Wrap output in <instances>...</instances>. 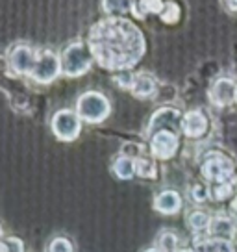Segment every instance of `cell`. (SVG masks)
I'll use <instances>...</instances> for the list:
<instances>
[{"label":"cell","instance_id":"10","mask_svg":"<svg viewBox=\"0 0 237 252\" xmlns=\"http://www.w3.org/2000/svg\"><path fill=\"white\" fill-rule=\"evenodd\" d=\"M236 87L237 84L232 78H219L213 82V86L209 87V100L215 106H228L234 102V96H236Z\"/></svg>","mask_w":237,"mask_h":252},{"label":"cell","instance_id":"8","mask_svg":"<svg viewBox=\"0 0 237 252\" xmlns=\"http://www.w3.org/2000/svg\"><path fill=\"white\" fill-rule=\"evenodd\" d=\"M35 60H37V52L28 45H17L9 50L8 54L9 67L17 74H28L30 76V72L35 67Z\"/></svg>","mask_w":237,"mask_h":252},{"label":"cell","instance_id":"12","mask_svg":"<svg viewBox=\"0 0 237 252\" xmlns=\"http://www.w3.org/2000/svg\"><path fill=\"white\" fill-rule=\"evenodd\" d=\"M207 236L211 239H226L232 241V237L236 236V220L228 217V215H215L211 217L209 228H207Z\"/></svg>","mask_w":237,"mask_h":252},{"label":"cell","instance_id":"27","mask_svg":"<svg viewBox=\"0 0 237 252\" xmlns=\"http://www.w3.org/2000/svg\"><path fill=\"white\" fill-rule=\"evenodd\" d=\"M230 213H232V219L237 222V195L232 198V202H230Z\"/></svg>","mask_w":237,"mask_h":252},{"label":"cell","instance_id":"20","mask_svg":"<svg viewBox=\"0 0 237 252\" xmlns=\"http://www.w3.org/2000/svg\"><path fill=\"white\" fill-rule=\"evenodd\" d=\"M191 252H217V241L211 237L197 236L191 247Z\"/></svg>","mask_w":237,"mask_h":252},{"label":"cell","instance_id":"18","mask_svg":"<svg viewBox=\"0 0 237 252\" xmlns=\"http://www.w3.org/2000/svg\"><path fill=\"white\" fill-rule=\"evenodd\" d=\"M236 191H234V184L232 182H222V184H213L211 188H209V195L213 200H228V198H234Z\"/></svg>","mask_w":237,"mask_h":252},{"label":"cell","instance_id":"26","mask_svg":"<svg viewBox=\"0 0 237 252\" xmlns=\"http://www.w3.org/2000/svg\"><path fill=\"white\" fill-rule=\"evenodd\" d=\"M217 241V252H236V247L232 241H226V239H215Z\"/></svg>","mask_w":237,"mask_h":252},{"label":"cell","instance_id":"1","mask_svg":"<svg viewBox=\"0 0 237 252\" xmlns=\"http://www.w3.org/2000/svg\"><path fill=\"white\" fill-rule=\"evenodd\" d=\"M87 45L104 69L118 72L130 71L145 52V39L139 28L120 17L98 21L89 32Z\"/></svg>","mask_w":237,"mask_h":252},{"label":"cell","instance_id":"9","mask_svg":"<svg viewBox=\"0 0 237 252\" xmlns=\"http://www.w3.org/2000/svg\"><path fill=\"white\" fill-rule=\"evenodd\" d=\"M178 147H180L178 134L169 130L158 132L150 137V154L156 159H171L178 152Z\"/></svg>","mask_w":237,"mask_h":252},{"label":"cell","instance_id":"25","mask_svg":"<svg viewBox=\"0 0 237 252\" xmlns=\"http://www.w3.org/2000/svg\"><path fill=\"white\" fill-rule=\"evenodd\" d=\"M178 17H180V9L176 8V4H165V8H163V11H161V19L165 21V23L173 24L178 21Z\"/></svg>","mask_w":237,"mask_h":252},{"label":"cell","instance_id":"24","mask_svg":"<svg viewBox=\"0 0 237 252\" xmlns=\"http://www.w3.org/2000/svg\"><path fill=\"white\" fill-rule=\"evenodd\" d=\"M113 80H115L117 86L124 87V89H132L135 84V74H132L130 71H120L118 74L113 76Z\"/></svg>","mask_w":237,"mask_h":252},{"label":"cell","instance_id":"15","mask_svg":"<svg viewBox=\"0 0 237 252\" xmlns=\"http://www.w3.org/2000/svg\"><path fill=\"white\" fill-rule=\"evenodd\" d=\"M185 222H187V226H189L191 232H195V234H202V232H207V228H209L211 215L202 212V210H191V212H187Z\"/></svg>","mask_w":237,"mask_h":252},{"label":"cell","instance_id":"3","mask_svg":"<svg viewBox=\"0 0 237 252\" xmlns=\"http://www.w3.org/2000/svg\"><path fill=\"white\" fill-rule=\"evenodd\" d=\"M76 113L80 119H84L87 123H102L104 119L110 115V100L102 93L89 91L84 93L76 102Z\"/></svg>","mask_w":237,"mask_h":252},{"label":"cell","instance_id":"13","mask_svg":"<svg viewBox=\"0 0 237 252\" xmlns=\"http://www.w3.org/2000/svg\"><path fill=\"white\" fill-rule=\"evenodd\" d=\"M154 208L163 215H174L182 210V197H180V193H176L173 189H165L156 197Z\"/></svg>","mask_w":237,"mask_h":252},{"label":"cell","instance_id":"29","mask_svg":"<svg viewBox=\"0 0 237 252\" xmlns=\"http://www.w3.org/2000/svg\"><path fill=\"white\" fill-rule=\"evenodd\" d=\"M234 102H237V87H236V96H234Z\"/></svg>","mask_w":237,"mask_h":252},{"label":"cell","instance_id":"6","mask_svg":"<svg viewBox=\"0 0 237 252\" xmlns=\"http://www.w3.org/2000/svg\"><path fill=\"white\" fill-rule=\"evenodd\" d=\"M80 121L78 113L72 110H61L56 111L52 117V132L58 139L61 141H74L80 135Z\"/></svg>","mask_w":237,"mask_h":252},{"label":"cell","instance_id":"23","mask_svg":"<svg viewBox=\"0 0 237 252\" xmlns=\"http://www.w3.org/2000/svg\"><path fill=\"white\" fill-rule=\"evenodd\" d=\"M0 251L2 252H24L23 241L17 237H4L0 243Z\"/></svg>","mask_w":237,"mask_h":252},{"label":"cell","instance_id":"22","mask_svg":"<svg viewBox=\"0 0 237 252\" xmlns=\"http://www.w3.org/2000/svg\"><path fill=\"white\" fill-rule=\"evenodd\" d=\"M74 251V247H72L71 239H67V237L59 236V237H54L50 245H48V252H72Z\"/></svg>","mask_w":237,"mask_h":252},{"label":"cell","instance_id":"28","mask_svg":"<svg viewBox=\"0 0 237 252\" xmlns=\"http://www.w3.org/2000/svg\"><path fill=\"white\" fill-rule=\"evenodd\" d=\"M145 252H161V251H158L156 247H152V249H147V251H145Z\"/></svg>","mask_w":237,"mask_h":252},{"label":"cell","instance_id":"19","mask_svg":"<svg viewBox=\"0 0 237 252\" xmlns=\"http://www.w3.org/2000/svg\"><path fill=\"white\" fill-rule=\"evenodd\" d=\"M135 167H137V174L143 178H152L156 176V163L154 159L148 156H141L139 159H135Z\"/></svg>","mask_w":237,"mask_h":252},{"label":"cell","instance_id":"14","mask_svg":"<svg viewBox=\"0 0 237 252\" xmlns=\"http://www.w3.org/2000/svg\"><path fill=\"white\" fill-rule=\"evenodd\" d=\"M132 93L137 98H148V96L156 93V80L152 78L150 74H147V72L135 74V84L132 87Z\"/></svg>","mask_w":237,"mask_h":252},{"label":"cell","instance_id":"16","mask_svg":"<svg viewBox=\"0 0 237 252\" xmlns=\"http://www.w3.org/2000/svg\"><path fill=\"white\" fill-rule=\"evenodd\" d=\"M113 174L120 178V180H130V178H134V174H137V167H135V159L128 156H120L113 161Z\"/></svg>","mask_w":237,"mask_h":252},{"label":"cell","instance_id":"4","mask_svg":"<svg viewBox=\"0 0 237 252\" xmlns=\"http://www.w3.org/2000/svg\"><path fill=\"white\" fill-rule=\"evenodd\" d=\"M61 72V58L52 50H41L37 52L35 67L30 72V78L39 84H50L54 82Z\"/></svg>","mask_w":237,"mask_h":252},{"label":"cell","instance_id":"5","mask_svg":"<svg viewBox=\"0 0 237 252\" xmlns=\"http://www.w3.org/2000/svg\"><path fill=\"white\" fill-rule=\"evenodd\" d=\"M202 176L211 184L230 182L234 174V161L222 154H209L202 163Z\"/></svg>","mask_w":237,"mask_h":252},{"label":"cell","instance_id":"11","mask_svg":"<svg viewBox=\"0 0 237 252\" xmlns=\"http://www.w3.org/2000/svg\"><path fill=\"white\" fill-rule=\"evenodd\" d=\"M207 125H209V123H207V117H206L200 110L187 111L182 119L183 134L187 135V137H193V139L202 137V135L207 132Z\"/></svg>","mask_w":237,"mask_h":252},{"label":"cell","instance_id":"2","mask_svg":"<svg viewBox=\"0 0 237 252\" xmlns=\"http://www.w3.org/2000/svg\"><path fill=\"white\" fill-rule=\"evenodd\" d=\"M93 52L86 43H71L61 52V72L65 76H80L91 67Z\"/></svg>","mask_w":237,"mask_h":252},{"label":"cell","instance_id":"17","mask_svg":"<svg viewBox=\"0 0 237 252\" xmlns=\"http://www.w3.org/2000/svg\"><path fill=\"white\" fill-rule=\"evenodd\" d=\"M156 249L161 252H180V239L173 230H163L156 237Z\"/></svg>","mask_w":237,"mask_h":252},{"label":"cell","instance_id":"7","mask_svg":"<svg viewBox=\"0 0 237 252\" xmlns=\"http://www.w3.org/2000/svg\"><path fill=\"white\" fill-rule=\"evenodd\" d=\"M182 115L178 110H173V108H161L158 110L154 115H152L150 123H148V128H147V134L148 137H152L158 132H163V130H169V132H174L178 134V128H182Z\"/></svg>","mask_w":237,"mask_h":252},{"label":"cell","instance_id":"21","mask_svg":"<svg viewBox=\"0 0 237 252\" xmlns=\"http://www.w3.org/2000/svg\"><path fill=\"white\" fill-rule=\"evenodd\" d=\"M189 197H191V200L197 202V204L207 202V198L211 197V195H209V188H206L202 184H195V186L189 189Z\"/></svg>","mask_w":237,"mask_h":252}]
</instances>
